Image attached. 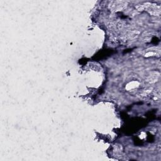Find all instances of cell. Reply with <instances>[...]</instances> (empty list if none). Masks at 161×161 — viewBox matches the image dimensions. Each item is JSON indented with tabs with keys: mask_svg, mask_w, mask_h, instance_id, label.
I'll list each match as a JSON object with an SVG mask.
<instances>
[{
	"mask_svg": "<svg viewBox=\"0 0 161 161\" xmlns=\"http://www.w3.org/2000/svg\"><path fill=\"white\" fill-rule=\"evenodd\" d=\"M127 6V3L124 2H112L109 5V8L112 12L120 11Z\"/></svg>",
	"mask_w": 161,
	"mask_h": 161,
	"instance_id": "cell-1",
	"label": "cell"
},
{
	"mask_svg": "<svg viewBox=\"0 0 161 161\" xmlns=\"http://www.w3.org/2000/svg\"><path fill=\"white\" fill-rule=\"evenodd\" d=\"M148 13L153 16H159L160 14V6L151 3L150 6L146 9Z\"/></svg>",
	"mask_w": 161,
	"mask_h": 161,
	"instance_id": "cell-2",
	"label": "cell"
},
{
	"mask_svg": "<svg viewBox=\"0 0 161 161\" xmlns=\"http://www.w3.org/2000/svg\"><path fill=\"white\" fill-rule=\"evenodd\" d=\"M159 78L160 74L157 72L154 73L145 79V82L148 85H153L159 81Z\"/></svg>",
	"mask_w": 161,
	"mask_h": 161,
	"instance_id": "cell-3",
	"label": "cell"
},
{
	"mask_svg": "<svg viewBox=\"0 0 161 161\" xmlns=\"http://www.w3.org/2000/svg\"><path fill=\"white\" fill-rule=\"evenodd\" d=\"M154 91V88L151 86H147V88H144L141 91L138 93V96L141 99H145L147 98Z\"/></svg>",
	"mask_w": 161,
	"mask_h": 161,
	"instance_id": "cell-4",
	"label": "cell"
},
{
	"mask_svg": "<svg viewBox=\"0 0 161 161\" xmlns=\"http://www.w3.org/2000/svg\"><path fill=\"white\" fill-rule=\"evenodd\" d=\"M140 83L137 80H133V81H131L128 83L126 86H125V89L128 91H133L138 89L140 86Z\"/></svg>",
	"mask_w": 161,
	"mask_h": 161,
	"instance_id": "cell-5",
	"label": "cell"
},
{
	"mask_svg": "<svg viewBox=\"0 0 161 161\" xmlns=\"http://www.w3.org/2000/svg\"><path fill=\"white\" fill-rule=\"evenodd\" d=\"M160 55V50L159 49H155V50H150V51H148L146 52L144 55L145 57H156L158 56L159 57Z\"/></svg>",
	"mask_w": 161,
	"mask_h": 161,
	"instance_id": "cell-6",
	"label": "cell"
},
{
	"mask_svg": "<svg viewBox=\"0 0 161 161\" xmlns=\"http://www.w3.org/2000/svg\"><path fill=\"white\" fill-rule=\"evenodd\" d=\"M140 32L138 30H134V31L130 32L128 35H127V38L130 39H134L137 37H138L140 35Z\"/></svg>",
	"mask_w": 161,
	"mask_h": 161,
	"instance_id": "cell-7",
	"label": "cell"
},
{
	"mask_svg": "<svg viewBox=\"0 0 161 161\" xmlns=\"http://www.w3.org/2000/svg\"><path fill=\"white\" fill-rule=\"evenodd\" d=\"M116 26L118 30H122L125 27V23L122 21H120L116 23Z\"/></svg>",
	"mask_w": 161,
	"mask_h": 161,
	"instance_id": "cell-8",
	"label": "cell"
},
{
	"mask_svg": "<svg viewBox=\"0 0 161 161\" xmlns=\"http://www.w3.org/2000/svg\"><path fill=\"white\" fill-rule=\"evenodd\" d=\"M135 8L137 9V11H138V12H142V11H144V10L145 9V7H144V4L137 5L135 6Z\"/></svg>",
	"mask_w": 161,
	"mask_h": 161,
	"instance_id": "cell-9",
	"label": "cell"
}]
</instances>
